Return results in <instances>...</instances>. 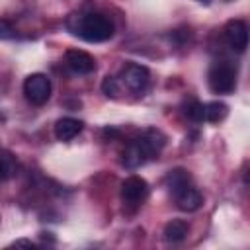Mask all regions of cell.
Wrapping results in <instances>:
<instances>
[{"label": "cell", "instance_id": "cell-1", "mask_svg": "<svg viewBox=\"0 0 250 250\" xmlns=\"http://www.w3.org/2000/svg\"><path fill=\"white\" fill-rule=\"evenodd\" d=\"M72 33L88 43H104L113 37V23L104 14H86L78 18Z\"/></svg>", "mask_w": 250, "mask_h": 250}, {"label": "cell", "instance_id": "cell-2", "mask_svg": "<svg viewBox=\"0 0 250 250\" xmlns=\"http://www.w3.org/2000/svg\"><path fill=\"white\" fill-rule=\"evenodd\" d=\"M207 84L213 94H232L236 88V70L232 64L221 61L215 62L207 72Z\"/></svg>", "mask_w": 250, "mask_h": 250}, {"label": "cell", "instance_id": "cell-3", "mask_svg": "<svg viewBox=\"0 0 250 250\" xmlns=\"http://www.w3.org/2000/svg\"><path fill=\"white\" fill-rule=\"evenodd\" d=\"M23 94L33 105H43L51 98V80L43 72H33L23 80Z\"/></svg>", "mask_w": 250, "mask_h": 250}, {"label": "cell", "instance_id": "cell-4", "mask_svg": "<svg viewBox=\"0 0 250 250\" xmlns=\"http://www.w3.org/2000/svg\"><path fill=\"white\" fill-rule=\"evenodd\" d=\"M121 80L123 84L137 96L145 94L146 88H148V82H150V72L146 66L143 64H137V62H127L121 70Z\"/></svg>", "mask_w": 250, "mask_h": 250}, {"label": "cell", "instance_id": "cell-5", "mask_svg": "<svg viewBox=\"0 0 250 250\" xmlns=\"http://www.w3.org/2000/svg\"><path fill=\"white\" fill-rule=\"evenodd\" d=\"M148 195V184L141 176H129L121 184V199L127 205H141Z\"/></svg>", "mask_w": 250, "mask_h": 250}, {"label": "cell", "instance_id": "cell-6", "mask_svg": "<svg viewBox=\"0 0 250 250\" xmlns=\"http://www.w3.org/2000/svg\"><path fill=\"white\" fill-rule=\"evenodd\" d=\"M225 37H227V43L234 51L244 53L246 47H248V25H246V21L229 20L227 25H225Z\"/></svg>", "mask_w": 250, "mask_h": 250}, {"label": "cell", "instance_id": "cell-7", "mask_svg": "<svg viewBox=\"0 0 250 250\" xmlns=\"http://www.w3.org/2000/svg\"><path fill=\"white\" fill-rule=\"evenodd\" d=\"M64 62L74 74H90L96 70V59L82 49H68L64 53Z\"/></svg>", "mask_w": 250, "mask_h": 250}, {"label": "cell", "instance_id": "cell-8", "mask_svg": "<svg viewBox=\"0 0 250 250\" xmlns=\"http://www.w3.org/2000/svg\"><path fill=\"white\" fill-rule=\"evenodd\" d=\"M135 141L139 143V146L143 148V152L146 154L148 160L156 158V156L160 154V150L164 148V145H166V137H164L158 129H146V131L141 133Z\"/></svg>", "mask_w": 250, "mask_h": 250}, {"label": "cell", "instance_id": "cell-9", "mask_svg": "<svg viewBox=\"0 0 250 250\" xmlns=\"http://www.w3.org/2000/svg\"><path fill=\"white\" fill-rule=\"evenodd\" d=\"M174 199H176V207L180 211H184V213H193V211H197L203 205V195L191 184L182 188L180 191H176Z\"/></svg>", "mask_w": 250, "mask_h": 250}, {"label": "cell", "instance_id": "cell-10", "mask_svg": "<svg viewBox=\"0 0 250 250\" xmlns=\"http://www.w3.org/2000/svg\"><path fill=\"white\" fill-rule=\"evenodd\" d=\"M84 129V123L80 119H74V117H61L57 123H55V137L59 141H72L80 131Z\"/></svg>", "mask_w": 250, "mask_h": 250}, {"label": "cell", "instance_id": "cell-11", "mask_svg": "<svg viewBox=\"0 0 250 250\" xmlns=\"http://www.w3.org/2000/svg\"><path fill=\"white\" fill-rule=\"evenodd\" d=\"M164 184H166L168 191L174 195L176 191H180L182 188H186V186L191 184V176H189V172L184 170V168H174V170H170V172L166 174Z\"/></svg>", "mask_w": 250, "mask_h": 250}, {"label": "cell", "instance_id": "cell-12", "mask_svg": "<svg viewBox=\"0 0 250 250\" xmlns=\"http://www.w3.org/2000/svg\"><path fill=\"white\" fill-rule=\"evenodd\" d=\"M188 232H189L188 223L182 219H174V221L166 223V227H164V240L176 244V242H182L188 236Z\"/></svg>", "mask_w": 250, "mask_h": 250}, {"label": "cell", "instance_id": "cell-13", "mask_svg": "<svg viewBox=\"0 0 250 250\" xmlns=\"http://www.w3.org/2000/svg\"><path fill=\"white\" fill-rule=\"evenodd\" d=\"M203 109H205V121H209V123H219L229 113V107L223 102H209L203 105Z\"/></svg>", "mask_w": 250, "mask_h": 250}, {"label": "cell", "instance_id": "cell-14", "mask_svg": "<svg viewBox=\"0 0 250 250\" xmlns=\"http://www.w3.org/2000/svg\"><path fill=\"white\" fill-rule=\"evenodd\" d=\"M18 170V162L10 150H0V182L10 180Z\"/></svg>", "mask_w": 250, "mask_h": 250}, {"label": "cell", "instance_id": "cell-15", "mask_svg": "<svg viewBox=\"0 0 250 250\" xmlns=\"http://www.w3.org/2000/svg\"><path fill=\"white\" fill-rule=\"evenodd\" d=\"M203 105H205V104H201V102H197V100H189V102L186 104L184 113L188 115V119H191V121H195V123H201V121H205V109H203Z\"/></svg>", "mask_w": 250, "mask_h": 250}, {"label": "cell", "instance_id": "cell-16", "mask_svg": "<svg viewBox=\"0 0 250 250\" xmlns=\"http://www.w3.org/2000/svg\"><path fill=\"white\" fill-rule=\"evenodd\" d=\"M102 92H104L107 98H117V94H119L117 78H113V76H105L104 82H102Z\"/></svg>", "mask_w": 250, "mask_h": 250}, {"label": "cell", "instance_id": "cell-17", "mask_svg": "<svg viewBox=\"0 0 250 250\" xmlns=\"http://www.w3.org/2000/svg\"><path fill=\"white\" fill-rule=\"evenodd\" d=\"M14 35H16V29H14V25H12L8 20L0 18V39H12Z\"/></svg>", "mask_w": 250, "mask_h": 250}, {"label": "cell", "instance_id": "cell-18", "mask_svg": "<svg viewBox=\"0 0 250 250\" xmlns=\"http://www.w3.org/2000/svg\"><path fill=\"white\" fill-rule=\"evenodd\" d=\"M12 246H27V248H33L35 244H33L31 240H25V238H20V240H16V242H12Z\"/></svg>", "mask_w": 250, "mask_h": 250}, {"label": "cell", "instance_id": "cell-19", "mask_svg": "<svg viewBox=\"0 0 250 250\" xmlns=\"http://www.w3.org/2000/svg\"><path fill=\"white\" fill-rule=\"evenodd\" d=\"M201 2H205V0H201Z\"/></svg>", "mask_w": 250, "mask_h": 250}]
</instances>
